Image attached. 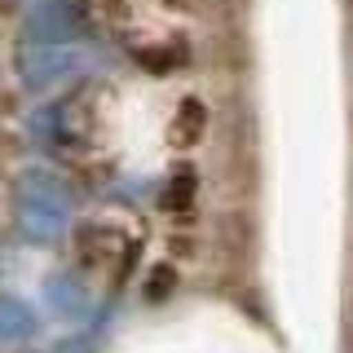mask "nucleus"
Here are the masks:
<instances>
[{"instance_id":"1","label":"nucleus","mask_w":353,"mask_h":353,"mask_svg":"<svg viewBox=\"0 0 353 353\" xmlns=\"http://www.w3.org/2000/svg\"><path fill=\"white\" fill-rule=\"evenodd\" d=\"M172 128H176V141H181V146H194V141L203 137V128H208V106L199 102V97H181Z\"/></svg>"},{"instance_id":"2","label":"nucleus","mask_w":353,"mask_h":353,"mask_svg":"<svg viewBox=\"0 0 353 353\" xmlns=\"http://www.w3.org/2000/svg\"><path fill=\"white\" fill-rule=\"evenodd\" d=\"M190 194H194V172L181 168L176 181H168V208H190Z\"/></svg>"},{"instance_id":"3","label":"nucleus","mask_w":353,"mask_h":353,"mask_svg":"<svg viewBox=\"0 0 353 353\" xmlns=\"http://www.w3.org/2000/svg\"><path fill=\"white\" fill-rule=\"evenodd\" d=\"M176 287V274H172V265H159V270L150 274V283H146V296L150 301H163V296H168Z\"/></svg>"},{"instance_id":"4","label":"nucleus","mask_w":353,"mask_h":353,"mask_svg":"<svg viewBox=\"0 0 353 353\" xmlns=\"http://www.w3.org/2000/svg\"><path fill=\"white\" fill-rule=\"evenodd\" d=\"M80 5H84V14L93 22H110V18H119L124 0H80Z\"/></svg>"},{"instance_id":"5","label":"nucleus","mask_w":353,"mask_h":353,"mask_svg":"<svg viewBox=\"0 0 353 353\" xmlns=\"http://www.w3.org/2000/svg\"><path fill=\"white\" fill-rule=\"evenodd\" d=\"M163 5H172V9H185V5H190V0H163Z\"/></svg>"}]
</instances>
